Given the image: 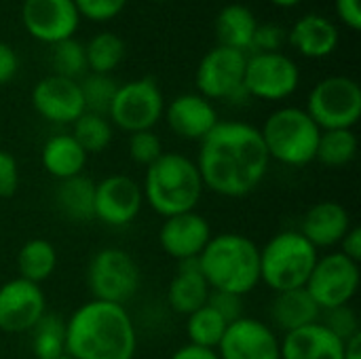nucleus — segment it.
I'll return each mask as SVG.
<instances>
[{
    "label": "nucleus",
    "instance_id": "1",
    "mask_svg": "<svg viewBox=\"0 0 361 359\" xmlns=\"http://www.w3.org/2000/svg\"><path fill=\"white\" fill-rule=\"evenodd\" d=\"M195 163L205 188L220 197L241 199L262 184L271 159L258 127L243 121H218L201 140Z\"/></svg>",
    "mask_w": 361,
    "mask_h": 359
},
{
    "label": "nucleus",
    "instance_id": "2",
    "mask_svg": "<svg viewBox=\"0 0 361 359\" xmlns=\"http://www.w3.org/2000/svg\"><path fill=\"white\" fill-rule=\"evenodd\" d=\"M137 332L125 307L89 300L66 322V355L72 359H133Z\"/></svg>",
    "mask_w": 361,
    "mask_h": 359
},
{
    "label": "nucleus",
    "instance_id": "3",
    "mask_svg": "<svg viewBox=\"0 0 361 359\" xmlns=\"http://www.w3.org/2000/svg\"><path fill=\"white\" fill-rule=\"evenodd\" d=\"M199 269L209 290L245 296L260 284V248L239 233L216 235L201 252Z\"/></svg>",
    "mask_w": 361,
    "mask_h": 359
},
{
    "label": "nucleus",
    "instance_id": "4",
    "mask_svg": "<svg viewBox=\"0 0 361 359\" xmlns=\"http://www.w3.org/2000/svg\"><path fill=\"white\" fill-rule=\"evenodd\" d=\"M197 163L180 152H163L144 176V201L163 218L195 212L203 195Z\"/></svg>",
    "mask_w": 361,
    "mask_h": 359
},
{
    "label": "nucleus",
    "instance_id": "5",
    "mask_svg": "<svg viewBox=\"0 0 361 359\" xmlns=\"http://www.w3.org/2000/svg\"><path fill=\"white\" fill-rule=\"evenodd\" d=\"M260 135L271 161L288 167H305L315 161L322 129L305 108L286 106L269 114Z\"/></svg>",
    "mask_w": 361,
    "mask_h": 359
},
{
    "label": "nucleus",
    "instance_id": "6",
    "mask_svg": "<svg viewBox=\"0 0 361 359\" xmlns=\"http://www.w3.org/2000/svg\"><path fill=\"white\" fill-rule=\"evenodd\" d=\"M317 258V250L298 231L277 233L260 250V281L275 294L305 288Z\"/></svg>",
    "mask_w": 361,
    "mask_h": 359
},
{
    "label": "nucleus",
    "instance_id": "7",
    "mask_svg": "<svg viewBox=\"0 0 361 359\" xmlns=\"http://www.w3.org/2000/svg\"><path fill=\"white\" fill-rule=\"evenodd\" d=\"M142 284V271L133 256L121 248H102L87 267V288L93 300L125 307Z\"/></svg>",
    "mask_w": 361,
    "mask_h": 359
},
{
    "label": "nucleus",
    "instance_id": "8",
    "mask_svg": "<svg viewBox=\"0 0 361 359\" xmlns=\"http://www.w3.org/2000/svg\"><path fill=\"white\" fill-rule=\"evenodd\" d=\"M305 110L322 131L353 129L361 116V87L349 76L322 78L311 89Z\"/></svg>",
    "mask_w": 361,
    "mask_h": 359
},
{
    "label": "nucleus",
    "instance_id": "9",
    "mask_svg": "<svg viewBox=\"0 0 361 359\" xmlns=\"http://www.w3.org/2000/svg\"><path fill=\"white\" fill-rule=\"evenodd\" d=\"M163 112L165 99L159 83L152 76H144L118 85L108 116L112 125L131 135L137 131H152L163 118Z\"/></svg>",
    "mask_w": 361,
    "mask_h": 359
},
{
    "label": "nucleus",
    "instance_id": "10",
    "mask_svg": "<svg viewBox=\"0 0 361 359\" xmlns=\"http://www.w3.org/2000/svg\"><path fill=\"white\" fill-rule=\"evenodd\" d=\"M300 85V70L286 53H252L245 61L243 89L247 97L281 102L294 95Z\"/></svg>",
    "mask_w": 361,
    "mask_h": 359
},
{
    "label": "nucleus",
    "instance_id": "11",
    "mask_svg": "<svg viewBox=\"0 0 361 359\" xmlns=\"http://www.w3.org/2000/svg\"><path fill=\"white\" fill-rule=\"evenodd\" d=\"M245 61L247 55L237 49H228L222 44L209 49L201 57L195 74L199 95H203L209 102L212 99L237 102L241 97H247L243 89Z\"/></svg>",
    "mask_w": 361,
    "mask_h": 359
},
{
    "label": "nucleus",
    "instance_id": "12",
    "mask_svg": "<svg viewBox=\"0 0 361 359\" xmlns=\"http://www.w3.org/2000/svg\"><path fill=\"white\" fill-rule=\"evenodd\" d=\"M305 290L322 311L345 307L360 290V264L341 252L322 256L317 258Z\"/></svg>",
    "mask_w": 361,
    "mask_h": 359
},
{
    "label": "nucleus",
    "instance_id": "13",
    "mask_svg": "<svg viewBox=\"0 0 361 359\" xmlns=\"http://www.w3.org/2000/svg\"><path fill=\"white\" fill-rule=\"evenodd\" d=\"M21 21L25 32L47 44L74 38L80 15L74 0H23Z\"/></svg>",
    "mask_w": 361,
    "mask_h": 359
},
{
    "label": "nucleus",
    "instance_id": "14",
    "mask_svg": "<svg viewBox=\"0 0 361 359\" xmlns=\"http://www.w3.org/2000/svg\"><path fill=\"white\" fill-rule=\"evenodd\" d=\"M47 313L40 286L15 277L0 286V330L8 334L30 332Z\"/></svg>",
    "mask_w": 361,
    "mask_h": 359
},
{
    "label": "nucleus",
    "instance_id": "15",
    "mask_svg": "<svg viewBox=\"0 0 361 359\" xmlns=\"http://www.w3.org/2000/svg\"><path fill=\"white\" fill-rule=\"evenodd\" d=\"M216 353L220 359H281L275 330L254 317L228 324Z\"/></svg>",
    "mask_w": 361,
    "mask_h": 359
},
{
    "label": "nucleus",
    "instance_id": "16",
    "mask_svg": "<svg viewBox=\"0 0 361 359\" xmlns=\"http://www.w3.org/2000/svg\"><path fill=\"white\" fill-rule=\"evenodd\" d=\"M144 205L142 186L123 174H114L95 184V220L108 226L131 224Z\"/></svg>",
    "mask_w": 361,
    "mask_h": 359
},
{
    "label": "nucleus",
    "instance_id": "17",
    "mask_svg": "<svg viewBox=\"0 0 361 359\" xmlns=\"http://www.w3.org/2000/svg\"><path fill=\"white\" fill-rule=\"evenodd\" d=\"M32 106L44 121L55 125H70L85 112L78 80L57 74L44 76L34 85Z\"/></svg>",
    "mask_w": 361,
    "mask_h": 359
},
{
    "label": "nucleus",
    "instance_id": "18",
    "mask_svg": "<svg viewBox=\"0 0 361 359\" xmlns=\"http://www.w3.org/2000/svg\"><path fill=\"white\" fill-rule=\"evenodd\" d=\"M212 237L209 222L197 212L165 218L159 231V243L163 252L178 262L199 258Z\"/></svg>",
    "mask_w": 361,
    "mask_h": 359
},
{
    "label": "nucleus",
    "instance_id": "19",
    "mask_svg": "<svg viewBox=\"0 0 361 359\" xmlns=\"http://www.w3.org/2000/svg\"><path fill=\"white\" fill-rule=\"evenodd\" d=\"M163 116L178 138L190 142H201L220 121L214 104L199 93H182L173 97L165 106Z\"/></svg>",
    "mask_w": 361,
    "mask_h": 359
},
{
    "label": "nucleus",
    "instance_id": "20",
    "mask_svg": "<svg viewBox=\"0 0 361 359\" xmlns=\"http://www.w3.org/2000/svg\"><path fill=\"white\" fill-rule=\"evenodd\" d=\"M351 226V216L338 201H322L305 214L298 233L319 250L338 245Z\"/></svg>",
    "mask_w": 361,
    "mask_h": 359
},
{
    "label": "nucleus",
    "instance_id": "21",
    "mask_svg": "<svg viewBox=\"0 0 361 359\" xmlns=\"http://www.w3.org/2000/svg\"><path fill=\"white\" fill-rule=\"evenodd\" d=\"M281 359H343L345 343L322 322L288 332L279 341Z\"/></svg>",
    "mask_w": 361,
    "mask_h": 359
},
{
    "label": "nucleus",
    "instance_id": "22",
    "mask_svg": "<svg viewBox=\"0 0 361 359\" xmlns=\"http://www.w3.org/2000/svg\"><path fill=\"white\" fill-rule=\"evenodd\" d=\"M290 44L309 59H324L332 55L338 47V28L319 13L302 15L288 34Z\"/></svg>",
    "mask_w": 361,
    "mask_h": 359
},
{
    "label": "nucleus",
    "instance_id": "23",
    "mask_svg": "<svg viewBox=\"0 0 361 359\" xmlns=\"http://www.w3.org/2000/svg\"><path fill=\"white\" fill-rule=\"evenodd\" d=\"M209 286L199 269V258L182 260L178 262V271L169 281L167 288V303L171 311L180 315H190L197 309L207 305L209 298Z\"/></svg>",
    "mask_w": 361,
    "mask_h": 359
},
{
    "label": "nucleus",
    "instance_id": "24",
    "mask_svg": "<svg viewBox=\"0 0 361 359\" xmlns=\"http://www.w3.org/2000/svg\"><path fill=\"white\" fill-rule=\"evenodd\" d=\"M322 309L315 305V300L309 296L305 288L277 292L271 303V322L275 328L288 332H294L298 328H305L309 324L319 322Z\"/></svg>",
    "mask_w": 361,
    "mask_h": 359
},
{
    "label": "nucleus",
    "instance_id": "25",
    "mask_svg": "<svg viewBox=\"0 0 361 359\" xmlns=\"http://www.w3.org/2000/svg\"><path fill=\"white\" fill-rule=\"evenodd\" d=\"M87 157L89 154L78 146L72 133H57L44 142L40 161L47 174L61 182L80 176L87 165Z\"/></svg>",
    "mask_w": 361,
    "mask_h": 359
},
{
    "label": "nucleus",
    "instance_id": "26",
    "mask_svg": "<svg viewBox=\"0 0 361 359\" xmlns=\"http://www.w3.org/2000/svg\"><path fill=\"white\" fill-rule=\"evenodd\" d=\"M258 19L245 4H226L216 17V38L222 47L237 49L241 53L250 51Z\"/></svg>",
    "mask_w": 361,
    "mask_h": 359
},
{
    "label": "nucleus",
    "instance_id": "27",
    "mask_svg": "<svg viewBox=\"0 0 361 359\" xmlns=\"http://www.w3.org/2000/svg\"><path fill=\"white\" fill-rule=\"evenodd\" d=\"M57 205L70 220H95V182L80 176L61 180L57 186Z\"/></svg>",
    "mask_w": 361,
    "mask_h": 359
},
{
    "label": "nucleus",
    "instance_id": "28",
    "mask_svg": "<svg viewBox=\"0 0 361 359\" xmlns=\"http://www.w3.org/2000/svg\"><path fill=\"white\" fill-rule=\"evenodd\" d=\"M57 269V250L47 239H30L17 254V273L21 279L40 286Z\"/></svg>",
    "mask_w": 361,
    "mask_h": 359
},
{
    "label": "nucleus",
    "instance_id": "29",
    "mask_svg": "<svg viewBox=\"0 0 361 359\" xmlns=\"http://www.w3.org/2000/svg\"><path fill=\"white\" fill-rule=\"evenodd\" d=\"M87 70L93 74H110L125 57V40L114 32H97L85 44Z\"/></svg>",
    "mask_w": 361,
    "mask_h": 359
},
{
    "label": "nucleus",
    "instance_id": "30",
    "mask_svg": "<svg viewBox=\"0 0 361 359\" xmlns=\"http://www.w3.org/2000/svg\"><path fill=\"white\" fill-rule=\"evenodd\" d=\"M357 157V135L353 129L322 131L315 161L326 167H345Z\"/></svg>",
    "mask_w": 361,
    "mask_h": 359
},
{
    "label": "nucleus",
    "instance_id": "31",
    "mask_svg": "<svg viewBox=\"0 0 361 359\" xmlns=\"http://www.w3.org/2000/svg\"><path fill=\"white\" fill-rule=\"evenodd\" d=\"M32 332V353L36 359H57L66 355V322L44 313Z\"/></svg>",
    "mask_w": 361,
    "mask_h": 359
},
{
    "label": "nucleus",
    "instance_id": "32",
    "mask_svg": "<svg viewBox=\"0 0 361 359\" xmlns=\"http://www.w3.org/2000/svg\"><path fill=\"white\" fill-rule=\"evenodd\" d=\"M226 326L228 324L222 320V315L216 313L209 305H205L186 317V336L190 345L216 351L226 332Z\"/></svg>",
    "mask_w": 361,
    "mask_h": 359
},
{
    "label": "nucleus",
    "instance_id": "33",
    "mask_svg": "<svg viewBox=\"0 0 361 359\" xmlns=\"http://www.w3.org/2000/svg\"><path fill=\"white\" fill-rule=\"evenodd\" d=\"M72 125H74L72 138L87 154H97L106 150L112 142V123L108 121V116L82 112Z\"/></svg>",
    "mask_w": 361,
    "mask_h": 359
},
{
    "label": "nucleus",
    "instance_id": "34",
    "mask_svg": "<svg viewBox=\"0 0 361 359\" xmlns=\"http://www.w3.org/2000/svg\"><path fill=\"white\" fill-rule=\"evenodd\" d=\"M78 85H80V93H82V102H85V112L108 116V110L112 106L116 89H118V85L110 78V74H93L91 72Z\"/></svg>",
    "mask_w": 361,
    "mask_h": 359
},
{
    "label": "nucleus",
    "instance_id": "35",
    "mask_svg": "<svg viewBox=\"0 0 361 359\" xmlns=\"http://www.w3.org/2000/svg\"><path fill=\"white\" fill-rule=\"evenodd\" d=\"M51 63L57 76L72 78L76 80L87 72V55H85V44L78 42L76 38L61 40L53 44L51 51Z\"/></svg>",
    "mask_w": 361,
    "mask_h": 359
},
{
    "label": "nucleus",
    "instance_id": "36",
    "mask_svg": "<svg viewBox=\"0 0 361 359\" xmlns=\"http://www.w3.org/2000/svg\"><path fill=\"white\" fill-rule=\"evenodd\" d=\"M319 322H322L336 339H341L343 343L361 332L360 320H357L355 311H353L349 305L336 307V309H328V311H322Z\"/></svg>",
    "mask_w": 361,
    "mask_h": 359
},
{
    "label": "nucleus",
    "instance_id": "37",
    "mask_svg": "<svg viewBox=\"0 0 361 359\" xmlns=\"http://www.w3.org/2000/svg\"><path fill=\"white\" fill-rule=\"evenodd\" d=\"M163 154V144L154 131H137L129 138V157L133 163L150 167Z\"/></svg>",
    "mask_w": 361,
    "mask_h": 359
},
{
    "label": "nucleus",
    "instance_id": "38",
    "mask_svg": "<svg viewBox=\"0 0 361 359\" xmlns=\"http://www.w3.org/2000/svg\"><path fill=\"white\" fill-rule=\"evenodd\" d=\"M74 6L80 17H87L95 23H104L118 17L125 11L127 0H74Z\"/></svg>",
    "mask_w": 361,
    "mask_h": 359
},
{
    "label": "nucleus",
    "instance_id": "39",
    "mask_svg": "<svg viewBox=\"0 0 361 359\" xmlns=\"http://www.w3.org/2000/svg\"><path fill=\"white\" fill-rule=\"evenodd\" d=\"M288 34L279 23H258L252 40V51L254 53H277L281 51Z\"/></svg>",
    "mask_w": 361,
    "mask_h": 359
},
{
    "label": "nucleus",
    "instance_id": "40",
    "mask_svg": "<svg viewBox=\"0 0 361 359\" xmlns=\"http://www.w3.org/2000/svg\"><path fill=\"white\" fill-rule=\"evenodd\" d=\"M207 305L222 315V320L226 324H233L243 315V296H237V294H226V292H216L212 290L209 292V298H207Z\"/></svg>",
    "mask_w": 361,
    "mask_h": 359
},
{
    "label": "nucleus",
    "instance_id": "41",
    "mask_svg": "<svg viewBox=\"0 0 361 359\" xmlns=\"http://www.w3.org/2000/svg\"><path fill=\"white\" fill-rule=\"evenodd\" d=\"M19 188V165L17 159L0 150V199H11Z\"/></svg>",
    "mask_w": 361,
    "mask_h": 359
},
{
    "label": "nucleus",
    "instance_id": "42",
    "mask_svg": "<svg viewBox=\"0 0 361 359\" xmlns=\"http://www.w3.org/2000/svg\"><path fill=\"white\" fill-rule=\"evenodd\" d=\"M334 8L338 19L353 32L361 28V6L360 0H334Z\"/></svg>",
    "mask_w": 361,
    "mask_h": 359
},
{
    "label": "nucleus",
    "instance_id": "43",
    "mask_svg": "<svg viewBox=\"0 0 361 359\" xmlns=\"http://www.w3.org/2000/svg\"><path fill=\"white\" fill-rule=\"evenodd\" d=\"M19 70V57L6 42H0V87L11 83Z\"/></svg>",
    "mask_w": 361,
    "mask_h": 359
},
{
    "label": "nucleus",
    "instance_id": "44",
    "mask_svg": "<svg viewBox=\"0 0 361 359\" xmlns=\"http://www.w3.org/2000/svg\"><path fill=\"white\" fill-rule=\"evenodd\" d=\"M341 254H345L349 260H353V262H361V229L360 226H351L349 229V233L343 237V241H341Z\"/></svg>",
    "mask_w": 361,
    "mask_h": 359
},
{
    "label": "nucleus",
    "instance_id": "45",
    "mask_svg": "<svg viewBox=\"0 0 361 359\" xmlns=\"http://www.w3.org/2000/svg\"><path fill=\"white\" fill-rule=\"evenodd\" d=\"M169 359H220L214 349H205V347H197V345H184L180 347Z\"/></svg>",
    "mask_w": 361,
    "mask_h": 359
},
{
    "label": "nucleus",
    "instance_id": "46",
    "mask_svg": "<svg viewBox=\"0 0 361 359\" xmlns=\"http://www.w3.org/2000/svg\"><path fill=\"white\" fill-rule=\"evenodd\" d=\"M343 359H361V332L351 336L349 341H345Z\"/></svg>",
    "mask_w": 361,
    "mask_h": 359
},
{
    "label": "nucleus",
    "instance_id": "47",
    "mask_svg": "<svg viewBox=\"0 0 361 359\" xmlns=\"http://www.w3.org/2000/svg\"><path fill=\"white\" fill-rule=\"evenodd\" d=\"M269 2H273L275 6H281V8H292V6H298L302 0H269Z\"/></svg>",
    "mask_w": 361,
    "mask_h": 359
},
{
    "label": "nucleus",
    "instance_id": "48",
    "mask_svg": "<svg viewBox=\"0 0 361 359\" xmlns=\"http://www.w3.org/2000/svg\"><path fill=\"white\" fill-rule=\"evenodd\" d=\"M57 359H72L70 355H61V358H57Z\"/></svg>",
    "mask_w": 361,
    "mask_h": 359
}]
</instances>
